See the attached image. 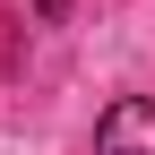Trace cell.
<instances>
[{
	"instance_id": "cell-1",
	"label": "cell",
	"mask_w": 155,
	"mask_h": 155,
	"mask_svg": "<svg viewBox=\"0 0 155 155\" xmlns=\"http://www.w3.org/2000/svg\"><path fill=\"white\" fill-rule=\"evenodd\" d=\"M95 155H155V95H112L95 121Z\"/></svg>"
},
{
	"instance_id": "cell-2",
	"label": "cell",
	"mask_w": 155,
	"mask_h": 155,
	"mask_svg": "<svg viewBox=\"0 0 155 155\" xmlns=\"http://www.w3.org/2000/svg\"><path fill=\"white\" fill-rule=\"evenodd\" d=\"M26 9H35V17H52V26H61V17H69V0H26Z\"/></svg>"
}]
</instances>
